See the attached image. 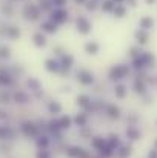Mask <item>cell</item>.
<instances>
[{
  "label": "cell",
  "instance_id": "6da1fadb",
  "mask_svg": "<svg viewBox=\"0 0 157 158\" xmlns=\"http://www.w3.org/2000/svg\"><path fill=\"white\" fill-rule=\"evenodd\" d=\"M140 25H142L145 29H148L150 26H153V20H151V19H148V17H145V19H142V20H140Z\"/></svg>",
  "mask_w": 157,
  "mask_h": 158
},
{
  "label": "cell",
  "instance_id": "7a4b0ae2",
  "mask_svg": "<svg viewBox=\"0 0 157 158\" xmlns=\"http://www.w3.org/2000/svg\"><path fill=\"white\" fill-rule=\"evenodd\" d=\"M137 39H139V42H140V43H145V42H146V39H148V35H146L145 32H140V31H139V32H137Z\"/></svg>",
  "mask_w": 157,
  "mask_h": 158
},
{
  "label": "cell",
  "instance_id": "3957f363",
  "mask_svg": "<svg viewBox=\"0 0 157 158\" xmlns=\"http://www.w3.org/2000/svg\"><path fill=\"white\" fill-rule=\"evenodd\" d=\"M146 2H148V3H154V0H146Z\"/></svg>",
  "mask_w": 157,
  "mask_h": 158
}]
</instances>
